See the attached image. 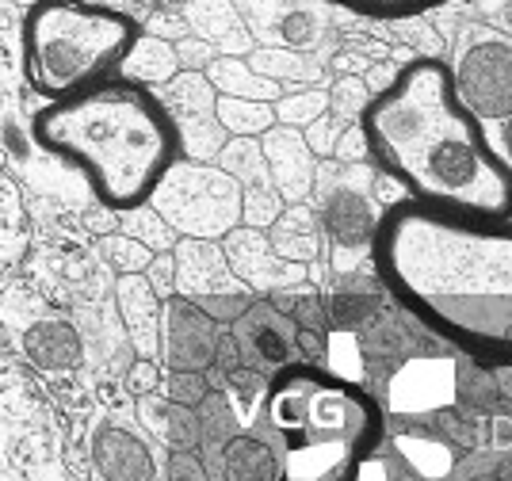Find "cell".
<instances>
[{
	"mask_svg": "<svg viewBox=\"0 0 512 481\" xmlns=\"http://www.w3.org/2000/svg\"><path fill=\"white\" fill-rule=\"evenodd\" d=\"M371 260L390 298L470 359L512 367V214L398 199L379 214Z\"/></svg>",
	"mask_w": 512,
	"mask_h": 481,
	"instance_id": "6da1fadb",
	"label": "cell"
},
{
	"mask_svg": "<svg viewBox=\"0 0 512 481\" xmlns=\"http://www.w3.org/2000/svg\"><path fill=\"white\" fill-rule=\"evenodd\" d=\"M363 149L386 176L432 207L512 214V165L493 149L440 58H409L360 107Z\"/></svg>",
	"mask_w": 512,
	"mask_h": 481,
	"instance_id": "7a4b0ae2",
	"label": "cell"
},
{
	"mask_svg": "<svg viewBox=\"0 0 512 481\" xmlns=\"http://www.w3.org/2000/svg\"><path fill=\"white\" fill-rule=\"evenodd\" d=\"M35 142L73 165L107 210L123 214L150 203L153 188L180 161V134L169 107L146 84L107 77L35 115Z\"/></svg>",
	"mask_w": 512,
	"mask_h": 481,
	"instance_id": "3957f363",
	"label": "cell"
},
{
	"mask_svg": "<svg viewBox=\"0 0 512 481\" xmlns=\"http://www.w3.org/2000/svg\"><path fill=\"white\" fill-rule=\"evenodd\" d=\"M276 481H360L383 440V409L352 378L329 367L283 363L268 386Z\"/></svg>",
	"mask_w": 512,
	"mask_h": 481,
	"instance_id": "277c9868",
	"label": "cell"
},
{
	"mask_svg": "<svg viewBox=\"0 0 512 481\" xmlns=\"http://www.w3.org/2000/svg\"><path fill=\"white\" fill-rule=\"evenodd\" d=\"M142 23L107 0H31L20 20V69L35 96L65 100L119 73Z\"/></svg>",
	"mask_w": 512,
	"mask_h": 481,
	"instance_id": "5b68a950",
	"label": "cell"
},
{
	"mask_svg": "<svg viewBox=\"0 0 512 481\" xmlns=\"http://www.w3.org/2000/svg\"><path fill=\"white\" fill-rule=\"evenodd\" d=\"M150 207L184 237L218 241L241 226V188L237 180L207 161H176L153 188Z\"/></svg>",
	"mask_w": 512,
	"mask_h": 481,
	"instance_id": "8992f818",
	"label": "cell"
},
{
	"mask_svg": "<svg viewBox=\"0 0 512 481\" xmlns=\"http://www.w3.org/2000/svg\"><path fill=\"white\" fill-rule=\"evenodd\" d=\"M314 188H318L321 230L341 249H371L383 207H375V199L367 191V172L325 165L314 172Z\"/></svg>",
	"mask_w": 512,
	"mask_h": 481,
	"instance_id": "52a82bcc",
	"label": "cell"
},
{
	"mask_svg": "<svg viewBox=\"0 0 512 481\" xmlns=\"http://www.w3.org/2000/svg\"><path fill=\"white\" fill-rule=\"evenodd\" d=\"M161 104L169 107L176 134H180V153H188L192 161H214L218 149L230 142L226 126L218 123V96L207 73L199 69H180L172 81L161 84Z\"/></svg>",
	"mask_w": 512,
	"mask_h": 481,
	"instance_id": "ba28073f",
	"label": "cell"
},
{
	"mask_svg": "<svg viewBox=\"0 0 512 481\" xmlns=\"http://www.w3.org/2000/svg\"><path fill=\"white\" fill-rule=\"evenodd\" d=\"M459 100L478 115L505 123L512 115V46L509 42H470L451 69Z\"/></svg>",
	"mask_w": 512,
	"mask_h": 481,
	"instance_id": "9c48e42d",
	"label": "cell"
},
{
	"mask_svg": "<svg viewBox=\"0 0 512 481\" xmlns=\"http://www.w3.org/2000/svg\"><path fill=\"white\" fill-rule=\"evenodd\" d=\"M234 8L249 27V35L268 46L310 50L329 31L325 0H234Z\"/></svg>",
	"mask_w": 512,
	"mask_h": 481,
	"instance_id": "30bf717a",
	"label": "cell"
},
{
	"mask_svg": "<svg viewBox=\"0 0 512 481\" xmlns=\"http://www.w3.org/2000/svg\"><path fill=\"white\" fill-rule=\"evenodd\" d=\"M218 321L195 298L169 294L161 306V356L169 371H207L218 359Z\"/></svg>",
	"mask_w": 512,
	"mask_h": 481,
	"instance_id": "8fae6325",
	"label": "cell"
},
{
	"mask_svg": "<svg viewBox=\"0 0 512 481\" xmlns=\"http://www.w3.org/2000/svg\"><path fill=\"white\" fill-rule=\"evenodd\" d=\"M172 291L184 298H214V294H241L245 283L234 275L218 241L184 237L172 245Z\"/></svg>",
	"mask_w": 512,
	"mask_h": 481,
	"instance_id": "7c38bea8",
	"label": "cell"
},
{
	"mask_svg": "<svg viewBox=\"0 0 512 481\" xmlns=\"http://www.w3.org/2000/svg\"><path fill=\"white\" fill-rule=\"evenodd\" d=\"M226 260L234 275L245 283V287H256V291H268V287H291L302 279V264H291L283 260L272 241L264 237V230H253V226H234L226 233Z\"/></svg>",
	"mask_w": 512,
	"mask_h": 481,
	"instance_id": "4fadbf2b",
	"label": "cell"
},
{
	"mask_svg": "<svg viewBox=\"0 0 512 481\" xmlns=\"http://www.w3.org/2000/svg\"><path fill=\"white\" fill-rule=\"evenodd\" d=\"M260 149H264V161H268L279 199L283 203H302L314 191V157H310L306 138L291 126H268Z\"/></svg>",
	"mask_w": 512,
	"mask_h": 481,
	"instance_id": "5bb4252c",
	"label": "cell"
},
{
	"mask_svg": "<svg viewBox=\"0 0 512 481\" xmlns=\"http://www.w3.org/2000/svg\"><path fill=\"white\" fill-rule=\"evenodd\" d=\"M234 325H237L234 344L241 348V356H249L253 363H264V367H283V363L291 359L295 329H291L287 317L276 314L272 306L249 302Z\"/></svg>",
	"mask_w": 512,
	"mask_h": 481,
	"instance_id": "9a60e30c",
	"label": "cell"
},
{
	"mask_svg": "<svg viewBox=\"0 0 512 481\" xmlns=\"http://www.w3.org/2000/svg\"><path fill=\"white\" fill-rule=\"evenodd\" d=\"M115 298H119V317L134 340V352L142 359H157L161 352V294L153 291L142 272H130L119 279Z\"/></svg>",
	"mask_w": 512,
	"mask_h": 481,
	"instance_id": "2e32d148",
	"label": "cell"
},
{
	"mask_svg": "<svg viewBox=\"0 0 512 481\" xmlns=\"http://www.w3.org/2000/svg\"><path fill=\"white\" fill-rule=\"evenodd\" d=\"M92 462L104 481H153L150 447L119 424H104L92 436Z\"/></svg>",
	"mask_w": 512,
	"mask_h": 481,
	"instance_id": "e0dca14e",
	"label": "cell"
},
{
	"mask_svg": "<svg viewBox=\"0 0 512 481\" xmlns=\"http://www.w3.org/2000/svg\"><path fill=\"white\" fill-rule=\"evenodd\" d=\"M23 352L43 371H73L85 359V344H81V336L69 321L46 317V321H35L23 333Z\"/></svg>",
	"mask_w": 512,
	"mask_h": 481,
	"instance_id": "ac0fdd59",
	"label": "cell"
},
{
	"mask_svg": "<svg viewBox=\"0 0 512 481\" xmlns=\"http://www.w3.org/2000/svg\"><path fill=\"white\" fill-rule=\"evenodd\" d=\"M184 20L203 35L207 46L222 50H249V27L237 16L234 0H184Z\"/></svg>",
	"mask_w": 512,
	"mask_h": 481,
	"instance_id": "d6986e66",
	"label": "cell"
},
{
	"mask_svg": "<svg viewBox=\"0 0 512 481\" xmlns=\"http://www.w3.org/2000/svg\"><path fill=\"white\" fill-rule=\"evenodd\" d=\"M218 470L222 481H276L279 459L276 447L256 436H226L218 447Z\"/></svg>",
	"mask_w": 512,
	"mask_h": 481,
	"instance_id": "ffe728a7",
	"label": "cell"
},
{
	"mask_svg": "<svg viewBox=\"0 0 512 481\" xmlns=\"http://www.w3.org/2000/svg\"><path fill=\"white\" fill-rule=\"evenodd\" d=\"M176 73H180L176 46L161 35H138V42L130 46V54L119 65V77H130V81L146 84V88H161Z\"/></svg>",
	"mask_w": 512,
	"mask_h": 481,
	"instance_id": "44dd1931",
	"label": "cell"
},
{
	"mask_svg": "<svg viewBox=\"0 0 512 481\" xmlns=\"http://www.w3.org/2000/svg\"><path fill=\"white\" fill-rule=\"evenodd\" d=\"M142 420L157 428V436L169 443L172 451H195L203 443V420L192 405L180 401H142Z\"/></svg>",
	"mask_w": 512,
	"mask_h": 481,
	"instance_id": "7402d4cb",
	"label": "cell"
},
{
	"mask_svg": "<svg viewBox=\"0 0 512 481\" xmlns=\"http://www.w3.org/2000/svg\"><path fill=\"white\" fill-rule=\"evenodd\" d=\"M272 249L291 260V264H302L318 252V214L306 207L279 210V218L272 222Z\"/></svg>",
	"mask_w": 512,
	"mask_h": 481,
	"instance_id": "603a6c76",
	"label": "cell"
},
{
	"mask_svg": "<svg viewBox=\"0 0 512 481\" xmlns=\"http://www.w3.org/2000/svg\"><path fill=\"white\" fill-rule=\"evenodd\" d=\"M390 398L398 409H432L448 398V367L436 363H421V367H406L394 378Z\"/></svg>",
	"mask_w": 512,
	"mask_h": 481,
	"instance_id": "cb8c5ba5",
	"label": "cell"
},
{
	"mask_svg": "<svg viewBox=\"0 0 512 481\" xmlns=\"http://www.w3.org/2000/svg\"><path fill=\"white\" fill-rule=\"evenodd\" d=\"M207 81L214 84V92L222 96H241V100H276L279 88L276 81L260 77L253 65L237 62V58H211L207 62Z\"/></svg>",
	"mask_w": 512,
	"mask_h": 481,
	"instance_id": "d4e9b609",
	"label": "cell"
},
{
	"mask_svg": "<svg viewBox=\"0 0 512 481\" xmlns=\"http://www.w3.org/2000/svg\"><path fill=\"white\" fill-rule=\"evenodd\" d=\"M218 123L226 126V134L234 138H256L276 123V107L264 100H241V96H218Z\"/></svg>",
	"mask_w": 512,
	"mask_h": 481,
	"instance_id": "484cf974",
	"label": "cell"
},
{
	"mask_svg": "<svg viewBox=\"0 0 512 481\" xmlns=\"http://www.w3.org/2000/svg\"><path fill=\"white\" fill-rule=\"evenodd\" d=\"M123 233L134 237V241H142L150 252H169L172 245H176V230H172L150 203H142V207H134V210H123Z\"/></svg>",
	"mask_w": 512,
	"mask_h": 481,
	"instance_id": "4316f807",
	"label": "cell"
},
{
	"mask_svg": "<svg viewBox=\"0 0 512 481\" xmlns=\"http://www.w3.org/2000/svg\"><path fill=\"white\" fill-rule=\"evenodd\" d=\"M268 81L279 77H291V81H314L318 77V65L310 58H302L299 50H287V46H268V50H256L253 62H249Z\"/></svg>",
	"mask_w": 512,
	"mask_h": 481,
	"instance_id": "83f0119b",
	"label": "cell"
},
{
	"mask_svg": "<svg viewBox=\"0 0 512 481\" xmlns=\"http://www.w3.org/2000/svg\"><path fill=\"white\" fill-rule=\"evenodd\" d=\"M325 4L356 12V16H371V20H406V16H421V12H432L451 0H325Z\"/></svg>",
	"mask_w": 512,
	"mask_h": 481,
	"instance_id": "f1b7e54d",
	"label": "cell"
},
{
	"mask_svg": "<svg viewBox=\"0 0 512 481\" xmlns=\"http://www.w3.org/2000/svg\"><path fill=\"white\" fill-rule=\"evenodd\" d=\"M100 252H104V260L115 268V272H146V264L153 260V252L142 245V241H134L127 233H107L104 241H100Z\"/></svg>",
	"mask_w": 512,
	"mask_h": 481,
	"instance_id": "f546056e",
	"label": "cell"
},
{
	"mask_svg": "<svg viewBox=\"0 0 512 481\" xmlns=\"http://www.w3.org/2000/svg\"><path fill=\"white\" fill-rule=\"evenodd\" d=\"M329 111V96L325 92H302V96H291L276 107V119H283L287 126H302V123H318L321 115Z\"/></svg>",
	"mask_w": 512,
	"mask_h": 481,
	"instance_id": "4dcf8cb0",
	"label": "cell"
},
{
	"mask_svg": "<svg viewBox=\"0 0 512 481\" xmlns=\"http://www.w3.org/2000/svg\"><path fill=\"white\" fill-rule=\"evenodd\" d=\"M211 390H207V378L203 371H172L169 378V401H180V405H203Z\"/></svg>",
	"mask_w": 512,
	"mask_h": 481,
	"instance_id": "1f68e13d",
	"label": "cell"
},
{
	"mask_svg": "<svg viewBox=\"0 0 512 481\" xmlns=\"http://www.w3.org/2000/svg\"><path fill=\"white\" fill-rule=\"evenodd\" d=\"M402 451L406 455H413V459H421L417 462V470L421 474H428V478H440V474H448V451L444 447H436V443H421V440H402Z\"/></svg>",
	"mask_w": 512,
	"mask_h": 481,
	"instance_id": "d6a6232c",
	"label": "cell"
},
{
	"mask_svg": "<svg viewBox=\"0 0 512 481\" xmlns=\"http://www.w3.org/2000/svg\"><path fill=\"white\" fill-rule=\"evenodd\" d=\"M169 481H211V478H207V470H203V462L195 459L192 451H172V462H169Z\"/></svg>",
	"mask_w": 512,
	"mask_h": 481,
	"instance_id": "836d02e7",
	"label": "cell"
},
{
	"mask_svg": "<svg viewBox=\"0 0 512 481\" xmlns=\"http://www.w3.org/2000/svg\"><path fill=\"white\" fill-rule=\"evenodd\" d=\"M146 279H150V287L161 294V298L176 294L172 291V256H157V252H153V260L146 264Z\"/></svg>",
	"mask_w": 512,
	"mask_h": 481,
	"instance_id": "e575fe53",
	"label": "cell"
},
{
	"mask_svg": "<svg viewBox=\"0 0 512 481\" xmlns=\"http://www.w3.org/2000/svg\"><path fill=\"white\" fill-rule=\"evenodd\" d=\"M153 386H157V367H153L150 359H142V363H138V367L130 371V390L146 398V394H150Z\"/></svg>",
	"mask_w": 512,
	"mask_h": 481,
	"instance_id": "d590c367",
	"label": "cell"
},
{
	"mask_svg": "<svg viewBox=\"0 0 512 481\" xmlns=\"http://www.w3.org/2000/svg\"><path fill=\"white\" fill-rule=\"evenodd\" d=\"M505 153H509V165H512V115L505 119Z\"/></svg>",
	"mask_w": 512,
	"mask_h": 481,
	"instance_id": "8d00e7d4",
	"label": "cell"
},
{
	"mask_svg": "<svg viewBox=\"0 0 512 481\" xmlns=\"http://www.w3.org/2000/svg\"><path fill=\"white\" fill-rule=\"evenodd\" d=\"M161 4H172V0H161Z\"/></svg>",
	"mask_w": 512,
	"mask_h": 481,
	"instance_id": "74e56055",
	"label": "cell"
}]
</instances>
